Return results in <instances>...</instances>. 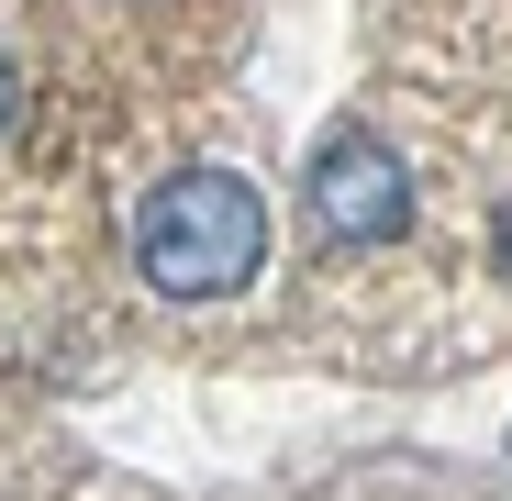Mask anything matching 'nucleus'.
<instances>
[{"label": "nucleus", "mask_w": 512, "mask_h": 501, "mask_svg": "<svg viewBox=\"0 0 512 501\" xmlns=\"http://www.w3.org/2000/svg\"><path fill=\"white\" fill-rule=\"evenodd\" d=\"M0 123H12V67H0Z\"/></svg>", "instance_id": "nucleus-4"}, {"label": "nucleus", "mask_w": 512, "mask_h": 501, "mask_svg": "<svg viewBox=\"0 0 512 501\" xmlns=\"http://www.w3.org/2000/svg\"><path fill=\"white\" fill-rule=\"evenodd\" d=\"M312 223L334 234V245H379V234H401V167H390V145L368 134V123H334L323 145H312Z\"/></svg>", "instance_id": "nucleus-2"}, {"label": "nucleus", "mask_w": 512, "mask_h": 501, "mask_svg": "<svg viewBox=\"0 0 512 501\" xmlns=\"http://www.w3.org/2000/svg\"><path fill=\"white\" fill-rule=\"evenodd\" d=\"M134 268L167 301H234L268 268V201H256L234 167H179V179L145 190V212H134Z\"/></svg>", "instance_id": "nucleus-1"}, {"label": "nucleus", "mask_w": 512, "mask_h": 501, "mask_svg": "<svg viewBox=\"0 0 512 501\" xmlns=\"http://www.w3.org/2000/svg\"><path fill=\"white\" fill-rule=\"evenodd\" d=\"M490 257H501V279H512V201H501V223H490Z\"/></svg>", "instance_id": "nucleus-3"}]
</instances>
